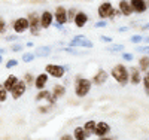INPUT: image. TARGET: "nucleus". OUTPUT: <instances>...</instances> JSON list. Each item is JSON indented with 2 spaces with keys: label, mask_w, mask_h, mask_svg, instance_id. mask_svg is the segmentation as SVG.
I'll return each mask as SVG.
<instances>
[{
  "label": "nucleus",
  "mask_w": 149,
  "mask_h": 140,
  "mask_svg": "<svg viewBox=\"0 0 149 140\" xmlns=\"http://www.w3.org/2000/svg\"><path fill=\"white\" fill-rule=\"evenodd\" d=\"M61 140H74L72 136H69V134H66V136H63V137H61Z\"/></svg>",
  "instance_id": "37"
},
{
  "label": "nucleus",
  "mask_w": 149,
  "mask_h": 140,
  "mask_svg": "<svg viewBox=\"0 0 149 140\" xmlns=\"http://www.w3.org/2000/svg\"><path fill=\"white\" fill-rule=\"evenodd\" d=\"M45 70H46V73L54 76V78H61V76L66 73V67H61V66H57V64H48Z\"/></svg>",
  "instance_id": "4"
},
{
  "label": "nucleus",
  "mask_w": 149,
  "mask_h": 140,
  "mask_svg": "<svg viewBox=\"0 0 149 140\" xmlns=\"http://www.w3.org/2000/svg\"><path fill=\"white\" fill-rule=\"evenodd\" d=\"M131 10L134 12H139V14H142V12L146 10V3H145V0H131Z\"/></svg>",
  "instance_id": "10"
},
{
  "label": "nucleus",
  "mask_w": 149,
  "mask_h": 140,
  "mask_svg": "<svg viewBox=\"0 0 149 140\" xmlns=\"http://www.w3.org/2000/svg\"><path fill=\"white\" fill-rule=\"evenodd\" d=\"M95 27H106V22L100 21V22H95Z\"/></svg>",
  "instance_id": "36"
},
{
  "label": "nucleus",
  "mask_w": 149,
  "mask_h": 140,
  "mask_svg": "<svg viewBox=\"0 0 149 140\" xmlns=\"http://www.w3.org/2000/svg\"><path fill=\"white\" fill-rule=\"evenodd\" d=\"M49 54H51V48L49 46H39L36 49V55L39 57H48Z\"/></svg>",
  "instance_id": "20"
},
{
  "label": "nucleus",
  "mask_w": 149,
  "mask_h": 140,
  "mask_svg": "<svg viewBox=\"0 0 149 140\" xmlns=\"http://www.w3.org/2000/svg\"><path fill=\"white\" fill-rule=\"evenodd\" d=\"M6 31V22L3 18H0V34H3Z\"/></svg>",
  "instance_id": "29"
},
{
  "label": "nucleus",
  "mask_w": 149,
  "mask_h": 140,
  "mask_svg": "<svg viewBox=\"0 0 149 140\" xmlns=\"http://www.w3.org/2000/svg\"><path fill=\"white\" fill-rule=\"evenodd\" d=\"M14 39H17V36H9L8 37V40H14Z\"/></svg>",
  "instance_id": "40"
},
{
  "label": "nucleus",
  "mask_w": 149,
  "mask_h": 140,
  "mask_svg": "<svg viewBox=\"0 0 149 140\" xmlns=\"http://www.w3.org/2000/svg\"><path fill=\"white\" fill-rule=\"evenodd\" d=\"M98 140H112V139H98Z\"/></svg>",
  "instance_id": "42"
},
{
  "label": "nucleus",
  "mask_w": 149,
  "mask_h": 140,
  "mask_svg": "<svg viewBox=\"0 0 149 140\" xmlns=\"http://www.w3.org/2000/svg\"><path fill=\"white\" fill-rule=\"evenodd\" d=\"M49 94H51L49 91H39V94L36 95V100H37V101H40V100H43V98H48Z\"/></svg>",
  "instance_id": "24"
},
{
  "label": "nucleus",
  "mask_w": 149,
  "mask_h": 140,
  "mask_svg": "<svg viewBox=\"0 0 149 140\" xmlns=\"http://www.w3.org/2000/svg\"><path fill=\"white\" fill-rule=\"evenodd\" d=\"M55 20L60 25H63L66 21H67V10L63 8V6H58L57 10H55Z\"/></svg>",
  "instance_id": "9"
},
{
  "label": "nucleus",
  "mask_w": 149,
  "mask_h": 140,
  "mask_svg": "<svg viewBox=\"0 0 149 140\" xmlns=\"http://www.w3.org/2000/svg\"><path fill=\"white\" fill-rule=\"evenodd\" d=\"M102 40H104V42H112L110 37H106V36H102Z\"/></svg>",
  "instance_id": "39"
},
{
  "label": "nucleus",
  "mask_w": 149,
  "mask_h": 140,
  "mask_svg": "<svg viewBox=\"0 0 149 140\" xmlns=\"http://www.w3.org/2000/svg\"><path fill=\"white\" fill-rule=\"evenodd\" d=\"M112 76L121 84V85H125L128 82V70L125 66L122 64H118L113 67V70H112Z\"/></svg>",
  "instance_id": "1"
},
{
  "label": "nucleus",
  "mask_w": 149,
  "mask_h": 140,
  "mask_svg": "<svg viewBox=\"0 0 149 140\" xmlns=\"http://www.w3.org/2000/svg\"><path fill=\"white\" fill-rule=\"evenodd\" d=\"M24 93H26V82H24V81H18L14 85V88L10 90V94H12V97H14L15 100L19 98Z\"/></svg>",
  "instance_id": "5"
},
{
  "label": "nucleus",
  "mask_w": 149,
  "mask_h": 140,
  "mask_svg": "<svg viewBox=\"0 0 149 140\" xmlns=\"http://www.w3.org/2000/svg\"><path fill=\"white\" fill-rule=\"evenodd\" d=\"M143 86H145V91L148 94L149 93V75L148 73L145 75V78H143Z\"/></svg>",
  "instance_id": "28"
},
{
  "label": "nucleus",
  "mask_w": 149,
  "mask_h": 140,
  "mask_svg": "<svg viewBox=\"0 0 149 140\" xmlns=\"http://www.w3.org/2000/svg\"><path fill=\"white\" fill-rule=\"evenodd\" d=\"M51 24H52V14L46 10V12H43L42 17H40V27L48 29V27H51Z\"/></svg>",
  "instance_id": "11"
},
{
  "label": "nucleus",
  "mask_w": 149,
  "mask_h": 140,
  "mask_svg": "<svg viewBox=\"0 0 149 140\" xmlns=\"http://www.w3.org/2000/svg\"><path fill=\"white\" fill-rule=\"evenodd\" d=\"M122 58L127 60V61H131V60H133V55H131V54H122Z\"/></svg>",
  "instance_id": "35"
},
{
  "label": "nucleus",
  "mask_w": 149,
  "mask_h": 140,
  "mask_svg": "<svg viewBox=\"0 0 149 140\" xmlns=\"http://www.w3.org/2000/svg\"><path fill=\"white\" fill-rule=\"evenodd\" d=\"M64 93H66V88L63 85H55L54 86V91H52V95L55 98H60L61 95H64Z\"/></svg>",
  "instance_id": "21"
},
{
  "label": "nucleus",
  "mask_w": 149,
  "mask_h": 140,
  "mask_svg": "<svg viewBox=\"0 0 149 140\" xmlns=\"http://www.w3.org/2000/svg\"><path fill=\"white\" fill-rule=\"evenodd\" d=\"M130 79H131V84L133 85H137L139 82H140V72L136 69V67H131L130 69Z\"/></svg>",
  "instance_id": "16"
},
{
  "label": "nucleus",
  "mask_w": 149,
  "mask_h": 140,
  "mask_svg": "<svg viewBox=\"0 0 149 140\" xmlns=\"http://www.w3.org/2000/svg\"><path fill=\"white\" fill-rule=\"evenodd\" d=\"M130 40H131L133 43H137V42H140V40H142V36H133Z\"/></svg>",
  "instance_id": "32"
},
{
  "label": "nucleus",
  "mask_w": 149,
  "mask_h": 140,
  "mask_svg": "<svg viewBox=\"0 0 149 140\" xmlns=\"http://www.w3.org/2000/svg\"><path fill=\"white\" fill-rule=\"evenodd\" d=\"M73 21L76 24V27H84L86 24V21H88V17H86V14H84V12H79V14H76Z\"/></svg>",
  "instance_id": "13"
},
{
  "label": "nucleus",
  "mask_w": 149,
  "mask_h": 140,
  "mask_svg": "<svg viewBox=\"0 0 149 140\" xmlns=\"http://www.w3.org/2000/svg\"><path fill=\"white\" fill-rule=\"evenodd\" d=\"M91 90V81L88 79H78L76 81V85H74V93H76L78 97H85L86 94L90 93Z\"/></svg>",
  "instance_id": "2"
},
{
  "label": "nucleus",
  "mask_w": 149,
  "mask_h": 140,
  "mask_svg": "<svg viewBox=\"0 0 149 140\" xmlns=\"http://www.w3.org/2000/svg\"><path fill=\"white\" fill-rule=\"evenodd\" d=\"M106 79H107V73L104 70H98V73H95V76H94L93 82L97 84V85H102V84L106 82Z\"/></svg>",
  "instance_id": "14"
},
{
  "label": "nucleus",
  "mask_w": 149,
  "mask_h": 140,
  "mask_svg": "<svg viewBox=\"0 0 149 140\" xmlns=\"http://www.w3.org/2000/svg\"><path fill=\"white\" fill-rule=\"evenodd\" d=\"M29 29H30L33 36L39 34L40 24H39V17H37V14H30V17H29Z\"/></svg>",
  "instance_id": "3"
},
{
  "label": "nucleus",
  "mask_w": 149,
  "mask_h": 140,
  "mask_svg": "<svg viewBox=\"0 0 149 140\" xmlns=\"http://www.w3.org/2000/svg\"><path fill=\"white\" fill-rule=\"evenodd\" d=\"M49 109H51V106H49V107H39V112H42V113H45V112H48Z\"/></svg>",
  "instance_id": "38"
},
{
  "label": "nucleus",
  "mask_w": 149,
  "mask_h": 140,
  "mask_svg": "<svg viewBox=\"0 0 149 140\" xmlns=\"http://www.w3.org/2000/svg\"><path fill=\"white\" fill-rule=\"evenodd\" d=\"M94 128H95V122H94V121H88V122H85V125H84V131H85L86 137H88L90 134H93V133H94Z\"/></svg>",
  "instance_id": "19"
},
{
  "label": "nucleus",
  "mask_w": 149,
  "mask_h": 140,
  "mask_svg": "<svg viewBox=\"0 0 149 140\" xmlns=\"http://www.w3.org/2000/svg\"><path fill=\"white\" fill-rule=\"evenodd\" d=\"M70 46H84V48H93L94 45H93V42L91 40H88L86 37H84V36H76L74 39L70 42Z\"/></svg>",
  "instance_id": "6"
},
{
  "label": "nucleus",
  "mask_w": 149,
  "mask_h": 140,
  "mask_svg": "<svg viewBox=\"0 0 149 140\" xmlns=\"http://www.w3.org/2000/svg\"><path fill=\"white\" fill-rule=\"evenodd\" d=\"M8 98V91L3 88V85H0V101H5Z\"/></svg>",
  "instance_id": "25"
},
{
  "label": "nucleus",
  "mask_w": 149,
  "mask_h": 140,
  "mask_svg": "<svg viewBox=\"0 0 149 140\" xmlns=\"http://www.w3.org/2000/svg\"><path fill=\"white\" fill-rule=\"evenodd\" d=\"M74 17H76V14H74V9H70V10H69V17H67V20L73 21V20H74Z\"/></svg>",
  "instance_id": "31"
},
{
  "label": "nucleus",
  "mask_w": 149,
  "mask_h": 140,
  "mask_svg": "<svg viewBox=\"0 0 149 140\" xmlns=\"http://www.w3.org/2000/svg\"><path fill=\"white\" fill-rule=\"evenodd\" d=\"M2 52H5V49H2V48H0V54H2Z\"/></svg>",
  "instance_id": "41"
},
{
  "label": "nucleus",
  "mask_w": 149,
  "mask_h": 140,
  "mask_svg": "<svg viewBox=\"0 0 149 140\" xmlns=\"http://www.w3.org/2000/svg\"><path fill=\"white\" fill-rule=\"evenodd\" d=\"M0 63H2V55H0Z\"/></svg>",
  "instance_id": "43"
},
{
  "label": "nucleus",
  "mask_w": 149,
  "mask_h": 140,
  "mask_svg": "<svg viewBox=\"0 0 149 140\" xmlns=\"http://www.w3.org/2000/svg\"><path fill=\"white\" fill-rule=\"evenodd\" d=\"M33 81V76L29 73V75H26V76H24V82H27V84H30Z\"/></svg>",
  "instance_id": "33"
},
{
  "label": "nucleus",
  "mask_w": 149,
  "mask_h": 140,
  "mask_svg": "<svg viewBox=\"0 0 149 140\" xmlns=\"http://www.w3.org/2000/svg\"><path fill=\"white\" fill-rule=\"evenodd\" d=\"M17 82H18V78H17V76H14V75H10L9 78L5 81V84H3V88H5L6 91H10L12 88H14V85H15Z\"/></svg>",
  "instance_id": "17"
},
{
  "label": "nucleus",
  "mask_w": 149,
  "mask_h": 140,
  "mask_svg": "<svg viewBox=\"0 0 149 140\" xmlns=\"http://www.w3.org/2000/svg\"><path fill=\"white\" fill-rule=\"evenodd\" d=\"M109 51H113V52H121V51L124 49L122 45H112V46H107Z\"/></svg>",
  "instance_id": "27"
},
{
  "label": "nucleus",
  "mask_w": 149,
  "mask_h": 140,
  "mask_svg": "<svg viewBox=\"0 0 149 140\" xmlns=\"http://www.w3.org/2000/svg\"><path fill=\"white\" fill-rule=\"evenodd\" d=\"M109 131H110V127H109L106 122H98V124H95V128H94V134H95V136L104 137Z\"/></svg>",
  "instance_id": "7"
},
{
  "label": "nucleus",
  "mask_w": 149,
  "mask_h": 140,
  "mask_svg": "<svg viewBox=\"0 0 149 140\" xmlns=\"http://www.w3.org/2000/svg\"><path fill=\"white\" fill-rule=\"evenodd\" d=\"M17 64H18V61H17V60H9V61L6 63V67L10 69V67H15Z\"/></svg>",
  "instance_id": "30"
},
{
  "label": "nucleus",
  "mask_w": 149,
  "mask_h": 140,
  "mask_svg": "<svg viewBox=\"0 0 149 140\" xmlns=\"http://www.w3.org/2000/svg\"><path fill=\"white\" fill-rule=\"evenodd\" d=\"M33 60H34V54H31V52H27L22 55V61H26V63H30Z\"/></svg>",
  "instance_id": "26"
},
{
  "label": "nucleus",
  "mask_w": 149,
  "mask_h": 140,
  "mask_svg": "<svg viewBox=\"0 0 149 140\" xmlns=\"http://www.w3.org/2000/svg\"><path fill=\"white\" fill-rule=\"evenodd\" d=\"M10 49L14 51V52H18V51H21V49H22V46H21V45H14Z\"/></svg>",
  "instance_id": "34"
},
{
  "label": "nucleus",
  "mask_w": 149,
  "mask_h": 140,
  "mask_svg": "<svg viewBox=\"0 0 149 140\" xmlns=\"http://www.w3.org/2000/svg\"><path fill=\"white\" fill-rule=\"evenodd\" d=\"M119 9H121V12H122V14L124 15H131V6H130V3H127L125 2V0H122V2H119Z\"/></svg>",
  "instance_id": "18"
},
{
  "label": "nucleus",
  "mask_w": 149,
  "mask_h": 140,
  "mask_svg": "<svg viewBox=\"0 0 149 140\" xmlns=\"http://www.w3.org/2000/svg\"><path fill=\"white\" fill-rule=\"evenodd\" d=\"M140 69L148 73V69H149V58H148V55H145V57L140 58Z\"/></svg>",
  "instance_id": "23"
},
{
  "label": "nucleus",
  "mask_w": 149,
  "mask_h": 140,
  "mask_svg": "<svg viewBox=\"0 0 149 140\" xmlns=\"http://www.w3.org/2000/svg\"><path fill=\"white\" fill-rule=\"evenodd\" d=\"M112 5L110 3H103L100 8H98V15H100L102 18H107L110 15V12H112Z\"/></svg>",
  "instance_id": "12"
},
{
  "label": "nucleus",
  "mask_w": 149,
  "mask_h": 140,
  "mask_svg": "<svg viewBox=\"0 0 149 140\" xmlns=\"http://www.w3.org/2000/svg\"><path fill=\"white\" fill-rule=\"evenodd\" d=\"M27 29H29V20L27 18H18L14 21V30L17 33H22Z\"/></svg>",
  "instance_id": "8"
},
{
  "label": "nucleus",
  "mask_w": 149,
  "mask_h": 140,
  "mask_svg": "<svg viewBox=\"0 0 149 140\" xmlns=\"http://www.w3.org/2000/svg\"><path fill=\"white\" fill-rule=\"evenodd\" d=\"M46 82H48V75L42 73V75H39V76L36 78V81H34V85H36V88H37V90H42V88L46 85Z\"/></svg>",
  "instance_id": "15"
},
{
  "label": "nucleus",
  "mask_w": 149,
  "mask_h": 140,
  "mask_svg": "<svg viewBox=\"0 0 149 140\" xmlns=\"http://www.w3.org/2000/svg\"><path fill=\"white\" fill-rule=\"evenodd\" d=\"M74 139L76 140H85L86 139V134H85L82 127H76V128H74Z\"/></svg>",
  "instance_id": "22"
}]
</instances>
